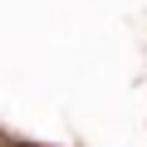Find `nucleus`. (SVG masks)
Instances as JSON below:
<instances>
[{
  "instance_id": "obj_1",
  "label": "nucleus",
  "mask_w": 147,
  "mask_h": 147,
  "mask_svg": "<svg viewBox=\"0 0 147 147\" xmlns=\"http://www.w3.org/2000/svg\"><path fill=\"white\" fill-rule=\"evenodd\" d=\"M0 147H5V137H0Z\"/></svg>"
}]
</instances>
